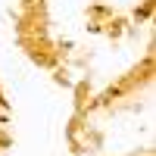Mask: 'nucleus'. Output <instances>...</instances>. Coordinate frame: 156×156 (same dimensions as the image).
I'll use <instances>...</instances> for the list:
<instances>
[{"instance_id": "nucleus-1", "label": "nucleus", "mask_w": 156, "mask_h": 156, "mask_svg": "<svg viewBox=\"0 0 156 156\" xmlns=\"http://www.w3.org/2000/svg\"><path fill=\"white\" fill-rule=\"evenodd\" d=\"M0 122H9V106H6L3 97H0Z\"/></svg>"}, {"instance_id": "nucleus-2", "label": "nucleus", "mask_w": 156, "mask_h": 156, "mask_svg": "<svg viewBox=\"0 0 156 156\" xmlns=\"http://www.w3.org/2000/svg\"><path fill=\"white\" fill-rule=\"evenodd\" d=\"M3 125H6V122H0V128H3Z\"/></svg>"}]
</instances>
